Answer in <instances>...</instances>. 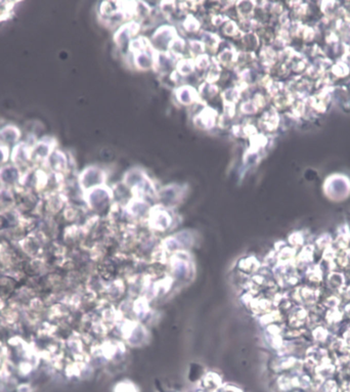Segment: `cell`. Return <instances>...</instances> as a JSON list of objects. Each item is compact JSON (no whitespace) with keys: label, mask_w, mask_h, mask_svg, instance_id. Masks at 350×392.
Returning a JSON list of instances; mask_svg holds the SVG:
<instances>
[{"label":"cell","mask_w":350,"mask_h":392,"mask_svg":"<svg viewBox=\"0 0 350 392\" xmlns=\"http://www.w3.org/2000/svg\"><path fill=\"white\" fill-rule=\"evenodd\" d=\"M319 297V291L316 288L313 287H300L296 289L294 299L299 302L306 305H313L316 303L317 299Z\"/></svg>","instance_id":"1"},{"label":"cell","mask_w":350,"mask_h":392,"mask_svg":"<svg viewBox=\"0 0 350 392\" xmlns=\"http://www.w3.org/2000/svg\"><path fill=\"white\" fill-rule=\"evenodd\" d=\"M20 137V131L13 125H6L0 128V145L4 147L15 146L16 142Z\"/></svg>","instance_id":"2"},{"label":"cell","mask_w":350,"mask_h":392,"mask_svg":"<svg viewBox=\"0 0 350 392\" xmlns=\"http://www.w3.org/2000/svg\"><path fill=\"white\" fill-rule=\"evenodd\" d=\"M325 282L327 288H330L334 292L336 291L339 294H341L343 289L345 288V276L342 272L338 270H334L327 274Z\"/></svg>","instance_id":"3"},{"label":"cell","mask_w":350,"mask_h":392,"mask_svg":"<svg viewBox=\"0 0 350 392\" xmlns=\"http://www.w3.org/2000/svg\"><path fill=\"white\" fill-rule=\"evenodd\" d=\"M308 314H309V312L304 307H297V308L293 309L292 314L290 315L291 325H293V328L294 326L295 328L302 326L305 322H307Z\"/></svg>","instance_id":"4"},{"label":"cell","mask_w":350,"mask_h":392,"mask_svg":"<svg viewBox=\"0 0 350 392\" xmlns=\"http://www.w3.org/2000/svg\"><path fill=\"white\" fill-rule=\"evenodd\" d=\"M314 258V246L312 245H306L303 246L301 252L298 254L297 258L295 259L297 265H308L313 261Z\"/></svg>","instance_id":"5"},{"label":"cell","mask_w":350,"mask_h":392,"mask_svg":"<svg viewBox=\"0 0 350 392\" xmlns=\"http://www.w3.org/2000/svg\"><path fill=\"white\" fill-rule=\"evenodd\" d=\"M306 277L311 284H319L323 279V271L320 265L314 264L307 268L306 270Z\"/></svg>","instance_id":"6"},{"label":"cell","mask_w":350,"mask_h":392,"mask_svg":"<svg viewBox=\"0 0 350 392\" xmlns=\"http://www.w3.org/2000/svg\"><path fill=\"white\" fill-rule=\"evenodd\" d=\"M343 316H344L343 310H340V308L338 307V308H330L325 312L324 318L330 325H334L340 322L343 319Z\"/></svg>","instance_id":"7"},{"label":"cell","mask_w":350,"mask_h":392,"mask_svg":"<svg viewBox=\"0 0 350 392\" xmlns=\"http://www.w3.org/2000/svg\"><path fill=\"white\" fill-rule=\"evenodd\" d=\"M220 386V379L215 374L206 375L203 379V387L208 391H216Z\"/></svg>","instance_id":"8"},{"label":"cell","mask_w":350,"mask_h":392,"mask_svg":"<svg viewBox=\"0 0 350 392\" xmlns=\"http://www.w3.org/2000/svg\"><path fill=\"white\" fill-rule=\"evenodd\" d=\"M312 338L317 343H324L329 339V330L322 325H316L312 330Z\"/></svg>","instance_id":"9"},{"label":"cell","mask_w":350,"mask_h":392,"mask_svg":"<svg viewBox=\"0 0 350 392\" xmlns=\"http://www.w3.org/2000/svg\"><path fill=\"white\" fill-rule=\"evenodd\" d=\"M192 88H189V87H182V88H179V90L177 91V98L179 99V101L181 103H184V104H189L193 101V96H192V91L191 90Z\"/></svg>","instance_id":"10"},{"label":"cell","mask_w":350,"mask_h":392,"mask_svg":"<svg viewBox=\"0 0 350 392\" xmlns=\"http://www.w3.org/2000/svg\"><path fill=\"white\" fill-rule=\"evenodd\" d=\"M14 2L10 1H0V21L6 20L12 14Z\"/></svg>","instance_id":"11"},{"label":"cell","mask_w":350,"mask_h":392,"mask_svg":"<svg viewBox=\"0 0 350 392\" xmlns=\"http://www.w3.org/2000/svg\"><path fill=\"white\" fill-rule=\"evenodd\" d=\"M333 239L332 237L329 235V234H324V235H321L319 236L317 239H316V243H315V246L317 249L323 251L324 249H326L327 247L332 246L333 244Z\"/></svg>","instance_id":"12"},{"label":"cell","mask_w":350,"mask_h":392,"mask_svg":"<svg viewBox=\"0 0 350 392\" xmlns=\"http://www.w3.org/2000/svg\"><path fill=\"white\" fill-rule=\"evenodd\" d=\"M223 31L226 35H229V36H234L238 33V28L237 26L235 25L234 21H227L223 28Z\"/></svg>","instance_id":"13"},{"label":"cell","mask_w":350,"mask_h":392,"mask_svg":"<svg viewBox=\"0 0 350 392\" xmlns=\"http://www.w3.org/2000/svg\"><path fill=\"white\" fill-rule=\"evenodd\" d=\"M290 243L292 244V246L294 247H302L303 246V243H304V237L301 233L299 232H295L293 233L291 236H290Z\"/></svg>","instance_id":"14"},{"label":"cell","mask_w":350,"mask_h":392,"mask_svg":"<svg viewBox=\"0 0 350 392\" xmlns=\"http://www.w3.org/2000/svg\"><path fill=\"white\" fill-rule=\"evenodd\" d=\"M115 392H137V391L131 383H120V385L117 386Z\"/></svg>","instance_id":"15"},{"label":"cell","mask_w":350,"mask_h":392,"mask_svg":"<svg viewBox=\"0 0 350 392\" xmlns=\"http://www.w3.org/2000/svg\"><path fill=\"white\" fill-rule=\"evenodd\" d=\"M8 148L0 145V166L5 165L6 161L8 160Z\"/></svg>","instance_id":"16"},{"label":"cell","mask_w":350,"mask_h":392,"mask_svg":"<svg viewBox=\"0 0 350 392\" xmlns=\"http://www.w3.org/2000/svg\"><path fill=\"white\" fill-rule=\"evenodd\" d=\"M215 392H239L236 388L232 387V386H223L221 388H218Z\"/></svg>","instance_id":"17"},{"label":"cell","mask_w":350,"mask_h":392,"mask_svg":"<svg viewBox=\"0 0 350 392\" xmlns=\"http://www.w3.org/2000/svg\"><path fill=\"white\" fill-rule=\"evenodd\" d=\"M347 300H350V285L349 286H345V288L343 289L342 293H341Z\"/></svg>","instance_id":"18"},{"label":"cell","mask_w":350,"mask_h":392,"mask_svg":"<svg viewBox=\"0 0 350 392\" xmlns=\"http://www.w3.org/2000/svg\"><path fill=\"white\" fill-rule=\"evenodd\" d=\"M343 312L350 318V302L349 303H347L346 305H345V307H344V310H343Z\"/></svg>","instance_id":"19"}]
</instances>
